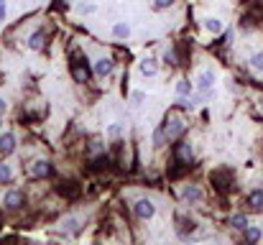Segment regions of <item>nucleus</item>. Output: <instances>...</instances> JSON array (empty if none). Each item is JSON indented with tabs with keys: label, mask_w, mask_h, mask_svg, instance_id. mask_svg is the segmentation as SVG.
<instances>
[{
	"label": "nucleus",
	"mask_w": 263,
	"mask_h": 245,
	"mask_svg": "<svg viewBox=\"0 0 263 245\" xmlns=\"http://www.w3.org/2000/svg\"><path fill=\"white\" fill-rule=\"evenodd\" d=\"M204 28H207L210 33H220V31H222V23H220L217 18H210L207 23H204Z\"/></svg>",
	"instance_id": "dca6fc26"
},
{
	"label": "nucleus",
	"mask_w": 263,
	"mask_h": 245,
	"mask_svg": "<svg viewBox=\"0 0 263 245\" xmlns=\"http://www.w3.org/2000/svg\"><path fill=\"white\" fill-rule=\"evenodd\" d=\"M13 151H16V138L10 136V133L0 136V153H3V156H10Z\"/></svg>",
	"instance_id": "7ed1b4c3"
},
{
	"label": "nucleus",
	"mask_w": 263,
	"mask_h": 245,
	"mask_svg": "<svg viewBox=\"0 0 263 245\" xmlns=\"http://www.w3.org/2000/svg\"><path fill=\"white\" fill-rule=\"evenodd\" d=\"M21 204H23V194H21V192L5 194V207H8V209H18Z\"/></svg>",
	"instance_id": "423d86ee"
},
{
	"label": "nucleus",
	"mask_w": 263,
	"mask_h": 245,
	"mask_svg": "<svg viewBox=\"0 0 263 245\" xmlns=\"http://www.w3.org/2000/svg\"><path fill=\"white\" fill-rule=\"evenodd\" d=\"M181 130H184V122H181V120H171L169 125L164 128V136H166L169 141H174V138L181 136Z\"/></svg>",
	"instance_id": "f03ea898"
},
{
	"label": "nucleus",
	"mask_w": 263,
	"mask_h": 245,
	"mask_svg": "<svg viewBox=\"0 0 263 245\" xmlns=\"http://www.w3.org/2000/svg\"><path fill=\"white\" fill-rule=\"evenodd\" d=\"M176 92H179L181 97H184V95H189V92H192V82H187V80H181V82L176 84Z\"/></svg>",
	"instance_id": "a211bd4d"
},
{
	"label": "nucleus",
	"mask_w": 263,
	"mask_h": 245,
	"mask_svg": "<svg viewBox=\"0 0 263 245\" xmlns=\"http://www.w3.org/2000/svg\"><path fill=\"white\" fill-rule=\"evenodd\" d=\"M112 66H115V64H112L110 59H100V61L95 64V72H97L100 77H108V74L112 72Z\"/></svg>",
	"instance_id": "0eeeda50"
},
{
	"label": "nucleus",
	"mask_w": 263,
	"mask_h": 245,
	"mask_svg": "<svg viewBox=\"0 0 263 245\" xmlns=\"http://www.w3.org/2000/svg\"><path fill=\"white\" fill-rule=\"evenodd\" d=\"M5 107H8V105L3 102V100H0V115H3V113H5Z\"/></svg>",
	"instance_id": "393cba45"
},
{
	"label": "nucleus",
	"mask_w": 263,
	"mask_h": 245,
	"mask_svg": "<svg viewBox=\"0 0 263 245\" xmlns=\"http://www.w3.org/2000/svg\"><path fill=\"white\" fill-rule=\"evenodd\" d=\"M181 197H184L187 202H199V197H202V192H199L197 186H187L184 192H181Z\"/></svg>",
	"instance_id": "1a4fd4ad"
},
{
	"label": "nucleus",
	"mask_w": 263,
	"mask_h": 245,
	"mask_svg": "<svg viewBox=\"0 0 263 245\" xmlns=\"http://www.w3.org/2000/svg\"><path fill=\"white\" fill-rule=\"evenodd\" d=\"M212 84H215V74L212 72H202L199 74V90H210Z\"/></svg>",
	"instance_id": "9b49d317"
},
{
	"label": "nucleus",
	"mask_w": 263,
	"mask_h": 245,
	"mask_svg": "<svg viewBox=\"0 0 263 245\" xmlns=\"http://www.w3.org/2000/svg\"><path fill=\"white\" fill-rule=\"evenodd\" d=\"M8 179H10V166L0 163V182H8Z\"/></svg>",
	"instance_id": "aec40b11"
},
{
	"label": "nucleus",
	"mask_w": 263,
	"mask_h": 245,
	"mask_svg": "<svg viewBox=\"0 0 263 245\" xmlns=\"http://www.w3.org/2000/svg\"><path fill=\"white\" fill-rule=\"evenodd\" d=\"M250 66H253L256 72H263V54H253V57H250Z\"/></svg>",
	"instance_id": "f3484780"
},
{
	"label": "nucleus",
	"mask_w": 263,
	"mask_h": 245,
	"mask_svg": "<svg viewBox=\"0 0 263 245\" xmlns=\"http://www.w3.org/2000/svg\"><path fill=\"white\" fill-rule=\"evenodd\" d=\"M230 227H235V230H245V227H248V220H245L243 215H233V217H230Z\"/></svg>",
	"instance_id": "ddd939ff"
},
{
	"label": "nucleus",
	"mask_w": 263,
	"mask_h": 245,
	"mask_svg": "<svg viewBox=\"0 0 263 245\" xmlns=\"http://www.w3.org/2000/svg\"><path fill=\"white\" fill-rule=\"evenodd\" d=\"M112 33H115L118 39H125V36H128V33H131V28L125 26V23H118L115 28H112Z\"/></svg>",
	"instance_id": "6ab92c4d"
},
{
	"label": "nucleus",
	"mask_w": 263,
	"mask_h": 245,
	"mask_svg": "<svg viewBox=\"0 0 263 245\" xmlns=\"http://www.w3.org/2000/svg\"><path fill=\"white\" fill-rule=\"evenodd\" d=\"M141 74L153 77V74H156V61H153V59H143V61H141Z\"/></svg>",
	"instance_id": "f8f14e48"
},
{
	"label": "nucleus",
	"mask_w": 263,
	"mask_h": 245,
	"mask_svg": "<svg viewBox=\"0 0 263 245\" xmlns=\"http://www.w3.org/2000/svg\"><path fill=\"white\" fill-rule=\"evenodd\" d=\"M51 174V163L49 161H36L33 163V176H49Z\"/></svg>",
	"instance_id": "6e6552de"
},
{
	"label": "nucleus",
	"mask_w": 263,
	"mask_h": 245,
	"mask_svg": "<svg viewBox=\"0 0 263 245\" xmlns=\"http://www.w3.org/2000/svg\"><path fill=\"white\" fill-rule=\"evenodd\" d=\"M153 212H156V207L148 202V199H138V202H135V215H138L141 220H151Z\"/></svg>",
	"instance_id": "f257e3e1"
},
{
	"label": "nucleus",
	"mask_w": 263,
	"mask_h": 245,
	"mask_svg": "<svg viewBox=\"0 0 263 245\" xmlns=\"http://www.w3.org/2000/svg\"><path fill=\"white\" fill-rule=\"evenodd\" d=\"M164 138H166V136H164V130L158 128V130L153 133V143H156V146H161V143H164Z\"/></svg>",
	"instance_id": "412c9836"
},
{
	"label": "nucleus",
	"mask_w": 263,
	"mask_h": 245,
	"mask_svg": "<svg viewBox=\"0 0 263 245\" xmlns=\"http://www.w3.org/2000/svg\"><path fill=\"white\" fill-rule=\"evenodd\" d=\"M164 59H166L169 64H176V54H174V51H166V57H164Z\"/></svg>",
	"instance_id": "5701e85b"
},
{
	"label": "nucleus",
	"mask_w": 263,
	"mask_h": 245,
	"mask_svg": "<svg viewBox=\"0 0 263 245\" xmlns=\"http://www.w3.org/2000/svg\"><path fill=\"white\" fill-rule=\"evenodd\" d=\"M250 204H253V209H263V192H261V189L250 194Z\"/></svg>",
	"instance_id": "2eb2a0df"
},
{
	"label": "nucleus",
	"mask_w": 263,
	"mask_h": 245,
	"mask_svg": "<svg viewBox=\"0 0 263 245\" xmlns=\"http://www.w3.org/2000/svg\"><path fill=\"white\" fill-rule=\"evenodd\" d=\"M72 77H74L77 82H87L89 69H87V66H82V64H79V59H77V61H72Z\"/></svg>",
	"instance_id": "39448f33"
},
{
	"label": "nucleus",
	"mask_w": 263,
	"mask_h": 245,
	"mask_svg": "<svg viewBox=\"0 0 263 245\" xmlns=\"http://www.w3.org/2000/svg\"><path fill=\"white\" fill-rule=\"evenodd\" d=\"M0 18H5V0H0Z\"/></svg>",
	"instance_id": "b1692460"
},
{
	"label": "nucleus",
	"mask_w": 263,
	"mask_h": 245,
	"mask_svg": "<svg viewBox=\"0 0 263 245\" xmlns=\"http://www.w3.org/2000/svg\"><path fill=\"white\" fill-rule=\"evenodd\" d=\"M171 3H174V0H156V3H153V5H156L158 10H164V8H169Z\"/></svg>",
	"instance_id": "4be33fe9"
},
{
	"label": "nucleus",
	"mask_w": 263,
	"mask_h": 245,
	"mask_svg": "<svg viewBox=\"0 0 263 245\" xmlns=\"http://www.w3.org/2000/svg\"><path fill=\"white\" fill-rule=\"evenodd\" d=\"M176 159L179 161H184V163H189L192 161V143H187V141H181L179 146H176Z\"/></svg>",
	"instance_id": "20e7f679"
},
{
	"label": "nucleus",
	"mask_w": 263,
	"mask_h": 245,
	"mask_svg": "<svg viewBox=\"0 0 263 245\" xmlns=\"http://www.w3.org/2000/svg\"><path fill=\"white\" fill-rule=\"evenodd\" d=\"M245 240L248 243H258L261 240V230L258 227H245Z\"/></svg>",
	"instance_id": "4468645a"
},
{
	"label": "nucleus",
	"mask_w": 263,
	"mask_h": 245,
	"mask_svg": "<svg viewBox=\"0 0 263 245\" xmlns=\"http://www.w3.org/2000/svg\"><path fill=\"white\" fill-rule=\"evenodd\" d=\"M28 46H31L33 51H41V49H44V33H41V31H36V33L28 39Z\"/></svg>",
	"instance_id": "9d476101"
}]
</instances>
